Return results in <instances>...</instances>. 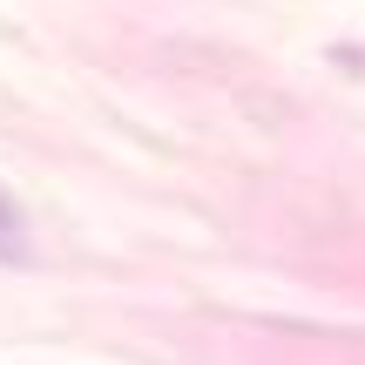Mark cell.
<instances>
[{
  "mask_svg": "<svg viewBox=\"0 0 365 365\" xmlns=\"http://www.w3.org/2000/svg\"><path fill=\"white\" fill-rule=\"evenodd\" d=\"M21 257H27V223L14 210V196L0 190V264H21Z\"/></svg>",
  "mask_w": 365,
  "mask_h": 365,
  "instance_id": "cell-1",
  "label": "cell"
}]
</instances>
